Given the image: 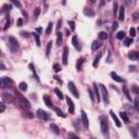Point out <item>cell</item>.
Listing matches in <instances>:
<instances>
[{"instance_id": "obj_1", "label": "cell", "mask_w": 139, "mask_h": 139, "mask_svg": "<svg viewBox=\"0 0 139 139\" xmlns=\"http://www.w3.org/2000/svg\"><path fill=\"white\" fill-rule=\"evenodd\" d=\"M17 96L18 104L21 105V108H23L24 110H29L31 109V104H29L28 100H26V98H24L21 94H17Z\"/></svg>"}, {"instance_id": "obj_2", "label": "cell", "mask_w": 139, "mask_h": 139, "mask_svg": "<svg viewBox=\"0 0 139 139\" xmlns=\"http://www.w3.org/2000/svg\"><path fill=\"white\" fill-rule=\"evenodd\" d=\"M99 121H100V126H101V131H102L103 135H108L109 134V126H108V121H106L105 116L101 115L99 117Z\"/></svg>"}, {"instance_id": "obj_3", "label": "cell", "mask_w": 139, "mask_h": 139, "mask_svg": "<svg viewBox=\"0 0 139 139\" xmlns=\"http://www.w3.org/2000/svg\"><path fill=\"white\" fill-rule=\"evenodd\" d=\"M9 48L12 52H17V49H18V43H17V40L14 38V37L11 36L9 38Z\"/></svg>"}, {"instance_id": "obj_4", "label": "cell", "mask_w": 139, "mask_h": 139, "mask_svg": "<svg viewBox=\"0 0 139 139\" xmlns=\"http://www.w3.org/2000/svg\"><path fill=\"white\" fill-rule=\"evenodd\" d=\"M99 88L101 89V95H102V99H103V102L105 104L109 103V96H108V90H106V87L104 85H100Z\"/></svg>"}, {"instance_id": "obj_5", "label": "cell", "mask_w": 139, "mask_h": 139, "mask_svg": "<svg viewBox=\"0 0 139 139\" xmlns=\"http://www.w3.org/2000/svg\"><path fill=\"white\" fill-rule=\"evenodd\" d=\"M12 79L10 77H7V76H3L1 77V87L2 88H8L12 85Z\"/></svg>"}, {"instance_id": "obj_6", "label": "cell", "mask_w": 139, "mask_h": 139, "mask_svg": "<svg viewBox=\"0 0 139 139\" xmlns=\"http://www.w3.org/2000/svg\"><path fill=\"white\" fill-rule=\"evenodd\" d=\"M37 115H38V117H40L41 120H43V121H49L50 120V114L49 113L46 112V111L40 110V109L37 111Z\"/></svg>"}, {"instance_id": "obj_7", "label": "cell", "mask_w": 139, "mask_h": 139, "mask_svg": "<svg viewBox=\"0 0 139 139\" xmlns=\"http://www.w3.org/2000/svg\"><path fill=\"white\" fill-rule=\"evenodd\" d=\"M69 89H70V91L73 94V96L75 97V98H79V94H78L77 89H76V87H75V84H74L73 82H69Z\"/></svg>"}, {"instance_id": "obj_8", "label": "cell", "mask_w": 139, "mask_h": 139, "mask_svg": "<svg viewBox=\"0 0 139 139\" xmlns=\"http://www.w3.org/2000/svg\"><path fill=\"white\" fill-rule=\"evenodd\" d=\"M68 57H69V47H64L63 55H62V63H63L64 65L68 64Z\"/></svg>"}, {"instance_id": "obj_9", "label": "cell", "mask_w": 139, "mask_h": 139, "mask_svg": "<svg viewBox=\"0 0 139 139\" xmlns=\"http://www.w3.org/2000/svg\"><path fill=\"white\" fill-rule=\"evenodd\" d=\"M82 120H83V124H84V126L85 127H89V120H88V117H87V114H86V112L85 111H83L82 110Z\"/></svg>"}, {"instance_id": "obj_10", "label": "cell", "mask_w": 139, "mask_h": 139, "mask_svg": "<svg viewBox=\"0 0 139 139\" xmlns=\"http://www.w3.org/2000/svg\"><path fill=\"white\" fill-rule=\"evenodd\" d=\"M66 102H68V104H69L70 113H74V111H75V106H74L73 101H72V99L70 98V97H66Z\"/></svg>"}, {"instance_id": "obj_11", "label": "cell", "mask_w": 139, "mask_h": 139, "mask_svg": "<svg viewBox=\"0 0 139 139\" xmlns=\"http://www.w3.org/2000/svg\"><path fill=\"white\" fill-rule=\"evenodd\" d=\"M110 114H111V116H112V119L114 120V123H115V125H116L117 127H121V126H122L121 122H120L119 117L116 116V114H115V113L113 112V110H111V111H110Z\"/></svg>"}, {"instance_id": "obj_12", "label": "cell", "mask_w": 139, "mask_h": 139, "mask_svg": "<svg viewBox=\"0 0 139 139\" xmlns=\"http://www.w3.org/2000/svg\"><path fill=\"white\" fill-rule=\"evenodd\" d=\"M94 91H95V96L97 98V101H100V92H99V87L96 83H94Z\"/></svg>"}, {"instance_id": "obj_13", "label": "cell", "mask_w": 139, "mask_h": 139, "mask_svg": "<svg viewBox=\"0 0 139 139\" xmlns=\"http://www.w3.org/2000/svg\"><path fill=\"white\" fill-rule=\"evenodd\" d=\"M111 77H112L113 79H114L115 82H117V83H123V82H124V79H123L122 77H120V76L117 75L115 72H112V73H111Z\"/></svg>"}, {"instance_id": "obj_14", "label": "cell", "mask_w": 139, "mask_h": 139, "mask_svg": "<svg viewBox=\"0 0 139 139\" xmlns=\"http://www.w3.org/2000/svg\"><path fill=\"white\" fill-rule=\"evenodd\" d=\"M101 46H102L101 41H98V40L94 41V43H92V45H91V50H92V51H96V50H98Z\"/></svg>"}, {"instance_id": "obj_15", "label": "cell", "mask_w": 139, "mask_h": 139, "mask_svg": "<svg viewBox=\"0 0 139 139\" xmlns=\"http://www.w3.org/2000/svg\"><path fill=\"white\" fill-rule=\"evenodd\" d=\"M128 58L130 60H133V61H136V60L139 59V53L136 52V51H131V52H129Z\"/></svg>"}, {"instance_id": "obj_16", "label": "cell", "mask_w": 139, "mask_h": 139, "mask_svg": "<svg viewBox=\"0 0 139 139\" xmlns=\"http://www.w3.org/2000/svg\"><path fill=\"white\" fill-rule=\"evenodd\" d=\"M84 61H85L84 58H79V59L77 60V63H76V68H77V71H82V68H83V64H84Z\"/></svg>"}, {"instance_id": "obj_17", "label": "cell", "mask_w": 139, "mask_h": 139, "mask_svg": "<svg viewBox=\"0 0 139 139\" xmlns=\"http://www.w3.org/2000/svg\"><path fill=\"white\" fill-rule=\"evenodd\" d=\"M72 43H73V46H74V47H75L77 50H80V46H79V43H78L77 37H76V36H73V37H72Z\"/></svg>"}, {"instance_id": "obj_18", "label": "cell", "mask_w": 139, "mask_h": 139, "mask_svg": "<svg viewBox=\"0 0 139 139\" xmlns=\"http://www.w3.org/2000/svg\"><path fill=\"white\" fill-rule=\"evenodd\" d=\"M43 101H45L46 105H47L48 108H52V102H51V100H50L49 96H47V95H45V96H43Z\"/></svg>"}, {"instance_id": "obj_19", "label": "cell", "mask_w": 139, "mask_h": 139, "mask_svg": "<svg viewBox=\"0 0 139 139\" xmlns=\"http://www.w3.org/2000/svg\"><path fill=\"white\" fill-rule=\"evenodd\" d=\"M101 57H102V54H101V53H98V54H97V57L95 58V60H94V63H92V65H94V68H97V66L99 65V61H100Z\"/></svg>"}, {"instance_id": "obj_20", "label": "cell", "mask_w": 139, "mask_h": 139, "mask_svg": "<svg viewBox=\"0 0 139 139\" xmlns=\"http://www.w3.org/2000/svg\"><path fill=\"white\" fill-rule=\"evenodd\" d=\"M50 128H51V130L55 134V135H60V129H59V127H58L55 124H53V123H52V124L50 125Z\"/></svg>"}, {"instance_id": "obj_21", "label": "cell", "mask_w": 139, "mask_h": 139, "mask_svg": "<svg viewBox=\"0 0 139 139\" xmlns=\"http://www.w3.org/2000/svg\"><path fill=\"white\" fill-rule=\"evenodd\" d=\"M124 18H125V9H124V7H122V8H120L119 20L120 21H124Z\"/></svg>"}, {"instance_id": "obj_22", "label": "cell", "mask_w": 139, "mask_h": 139, "mask_svg": "<svg viewBox=\"0 0 139 139\" xmlns=\"http://www.w3.org/2000/svg\"><path fill=\"white\" fill-rule=\"evenodd\" d=\"M62 40H63V35H62V33L58 32L57 33V43L60 46L62 43Z\"/></svg>"}, {"instance_id": "obj_23", "label": "cell", "mask_w": 139, "mask_h": 139, "mask_svg": "<svg viewBox=\"0 0 139 139\" xmlns=\"http://www.w3.org/2000/svg\"><path fill=\"white\" fill-rule=\"evenodd\" d=\"M84 14L87 15V17H94V15H95V11L91 10V9H85V10H84Z\"/></svg>"}, {"instance_id": "obj_24", "label": "cell", "mask_w": 139, "mask_h": 139, "mask_svg": "<svg viewBox=\"0 0 139 139\" xmlns=\"http://www.w3.org/2000/svg\"><path fill=\"white\" fill-rule=\"evenodd\" d=\"M51 49H52V41H49L48 45H47V51H46V55H47V57H49V55H50Z\"/></svg>"}, {"instance_id": "obj_25", "label": "cell", "mask_w": 139, "mask_h": 139, "mask_svg": "<svg viewBox=\"0 0 139 139\" xmlns=\"http://www.w3.org/2000/svg\"><path fill=\"white\" fill-rule=\"evenodd\" d=\"M2 99H3L4 101H12V96L9 94H2Z\"/></svg>"}, {"instance_id": "obj_26", "label": "cell", "mask_w": 139, "mask_h": 139, "mask_svg": "<svg viewBox=\"0 0 139 139\" xmlns=\"http://www.w3.org/2000/svg\"><path fill=\"white\" fill-rule=\"evenodd\" d=\"M18 88H20V90H22V91H26V90H27V84H26V83H24V82L20 83Z\"/></svg>"}, {"instance_id": "obj_27", "label": "cell", "mask_w": 139, "mask_h": 139, "mask_svg": "<svg viewBox=\"0 0 139 139\" xmlns=\"http://www.w3.org/2000/svg\"><path fill=\"white\" fill-rule=\"evenodd\" d=\"M123 91H124V95H125V97L127 98V100L131 101V97H130V95H129V92H128V90H127L126 87H123Z\"/></svg>"}, {"instance_id": "obj_28", "label": "cell", "mask_w": 139, "mask_h": 139, "mask_svg": "<svg viewBox=\"0 0 139 139\" xmlns=\"http://www.w3.org/2000/svg\"><path fill=\"white\" fill-rule=\"evenodd\" d=\"M34 38L35 40H36V45L38 46V47H40V38H39V34L38 33H34Z\"/></svg>"}, {"instance_id": "obj_29", "label": "cell", "mask_w": 139, "mask_h": 139, "mask_svg": "<svg viewBox=\"0 0 139 139\" xmlns=\"http://www.w3.org/2000/svg\"><path fill=\"white\" fill-rule=\"evenodd\" d=\"M133 37H130V38H125V40H124V43H125V46L126 47H129V46L133 43Z\"/></svg>"}, {"instance_id": "obj_30", "label": "cell", "mask_w": 139, "mask_h": 139, "mask_svg": "<svg viewBox=\"0 0 139 139\" xmlns=\"http://www.w3.org/2000/svg\"><path fill=\"white\" fill-rule=\"evenodd\" d=\"M54 111H55V113L58 114V116H61V117H65V114L63 113V111L62 110H60L59 108H54Z\"/></svg>"}, {"instance_id": "obj_31", "label": "cell", "mask_w": 139, "mask_h": 139, "mask_svg": "<svg viewBox=\"0 0 139 139\" xmlns=\"http://www.w3.org/2000/svg\"><path fill=\"white\" fill-rule=\"evenodd\" d=\"M120 116L122 117V120L125 123H128V116H127V114L125 112H121V113H120Z\"/></svg>"}, {"instance_id": "obj_32", "label": "cell", "mask_w": 139, "mask_h": 139, "mask_svg": "<svg viewBox=\"0 0 139 139\" xmlns=\"http://www.w3.org/2000/svg\"><path fill=\"white\" fill-rule=\"evenodd\" d=\"M98 36H99V39H101V40H104V39L108 38V34L105 32H100Z\"/></svg>"}, {"instance_id": "obj_33", "label": "cell", "mask_w": 139, "mask_h": 139, "mask_svg": "<svg viewBox=\"0 0 139 139\" xmlns=\"http://www.w3.org/2000/svg\"><path fill=\"white\" fill-rule=\"evenodd\" d=\"M54 92H55V95H57V96H58V98H59V99H63V98H64L63 94H62V92H61V90H60V89H58V88H55V89H54Z\"/></svg>"}, {"instance_id": "obj_34", "label": "cell", "mask_w": 139, "mask_h": 139, "mask_svg": "<svg viewBox=\"0 0 139 139\" xmlns=\"http://www.w3.org/2000/svg\"><path fill=\"white\" fill-rule=\"evenodd\" d=\"M52 26H53L52 22H50L49 24H48L47 29H46V34H47V35H50V34H51V32H52Z\"/></svg>"}, {"instance_id": "obj_35", "label": "cell", "mask_w": 139, "mask_h": 139, "mask_svg": "<svg viewBox=\"0 0 139 139\" xmlns=\"http://www.w3.org/2000/svg\"><path fill=\"white\" fill-rule=\"evenodd\" d=\"M116 37H117V39H120V40H122V39H125V33L124 32H119L116 35Z\"/></svg>"}, {"instance_id": "obj_36", "label": "cell", "mask_w": 139, "mask_h": 139, "mask_svg": "<svg viewBox=\"0 0 139 139\" xmlns=\"http://www.w3.org/2000/svg\"><path fill=\"white\" fill-rule=\"evenodd\" d=\"M117 10H119V4H117V2L115 1V2H114V6H113V14H114L115 17H116Z\"/></svg>"}, {"instance_id": "obj_37", "label": "cell", "mask_w": 139, "mask_h": 139, "mask_svg": "<svg viewBox=\"0 0 139 139\" xmlns=\"http://www.w3.org/2000/svg\"><path fill=\"white\" fill-rule=\"evenodd\" d=\"M131 90H133L134 94L139 95V87L137 86V85H133V86H131Z\"/></svg>"}, {"instance_id": "obj_38", "label": "cell", "mask_w": 139, "mask_h": 139, "mask_svg": "<svg viewBox=\"0 0 139 139\" xmlns=\"http://www.w3.org/2000/svg\"><path fill=\"white\" fill-rule=\"evenodd\" d=\"M11 2H12V3L14 4L15 7H17V8H21V7H22V4H21L20 0H11Z\"/></svg>"}, {"instance_id": "obj_39", "label": "cell", "mask_w": 139, "mask_h": 139, "mask_svg": "<svg viewBox=\"0 0 139 139\" xmlns=\"http://www.w3.org/2000/svg\"><path fill=\"white\" fill-rule=\"evenodd\" d=\"M24 116L28 117V119H33V117H34V114H33L32 112H28V111L26 112V110H25V112H24Z\"/></svg>"}, {"instance_id": "obj_40", "label": "cell", "mask_w": 139, "mask_h": 139, "mask_svg": "<svg viewBox=\"0 0 139 139\" xmlns=\"http://www.w3.org/2000/svg\"><path fill=\"white\" fill-rule=\"evenodd\" d=\"M11 8H12V7H11L10 4H4V6L2 7V9H3V12H8V11H10Z\"/></svg>"}, {"instance_id": "obj_41", "label": "cell", "mask_w": 139, "mask_h": 139, "mask_svg": "<svg viewBox=\"0 0 139 139\" xmlns=\"http://www.w3.org/2000/svg\"><path fill=\"white\" fill-rule=\"evenodd\" d=\"M39 14H40V9H39V8H36V9H35V11H34V17H35V18L38 17Z\"/></svg>"}, {"instance_id": "obj_42", "label": "cell", "mask_w": 139, "mask_h": 139, "mask_svg": "<svg viewBox=\"0 0 139 139\" xmlns=\"http://www.w3.org/2000/svg\"><path fill=\"white\" fill-rule=\"evenodd\" d=\"M88 92H89V96H90V99H91V101H92V102H95V101H96V99H95V94H94V92H92L90 89L88 90Z\"/></svg>"}, {"instance_id": "obj_43", "label": "cell", "mask_w": 139, "mask_h": 139, "mask_svg": "<svg viewBox=\"0 0 139 139\" xmlns=\"http://www.w3.org/2000/svg\"><path fill=\"white\" fill-rule=\"evenodd\" d=\"M53 70H54L55 72H60V71H61V65H60V64H57V63H55L54 65H53Z\"/></svg>"}, {"instance_id": "obj_44", "label": "cell", "mask_w": 139, "mask_h": 139, "mask_svg": "<svg viewBox=\"0 0 139 139\" xmlns=\"http://www.w3.org/2000/svg\"><path fill=\"white\" fill-rule=\"evenodd\" d=\"M129 35H130V37H135V36H136V31H135V28H133V27H131V28L129 29Z\"/></svg>"}, {"instance_id": "obj_45", "label": "cell", "mask_w": 139, "mask_h": 139, "mask_svg": "<svg viewBox=\"0 0 139 139\" xmlns=\"http://www.w3.org/2000/svg\"><path fill=\"white\" fill-rule=\"evenodd\" d=\"M69 25H70V27H71L72 31H74V29H75V23H74L73 21H69Z\"/></svg>"}, {"instance_id": "obj_46", "label": "cell", "mask_w": 139, "mask_h": 139, "mask_svg": "<svg viewBox=\"0 0 139 139\" xmlns=\"http://www.w3.org/2000/svg\"><path fill=\"white\" fill-rule=\"evenodd\" d=\"M4 110H6V105H4V103H0V112H4Z\"/></svg>"}, {"instance_id": "obj_47", "label": "cell", "mask_w": 139, "mask_h": 139, "mask_svg": "<svg viewBox=\"0 0 139 139\" xmlns=\"http://www.w3.org/2000/svg\"><path fill=\"white\" fill-rule=\"evenodd\" d=\"M117 26H119V24H117V22H114L112 24V31L114 32V31H116V28H117Z\"/></svg>"}, {"instance_id": "obj_48", "label": "cell", "mask_w": 139, "mask_h": 139, "mask_svg": "<svg viewBox=\"0 0 139 139\" xmlns=\"http://www.w3.org/2000/svg\"><path fill=\"white\" fill-rule=\"evenodd\" d=\"M135 108L137 110H139V98H136V100H135Z\"/></svg>"}, {"instance_id": "obj_49", "label": "cell", "mask_w": 139, "mask_h": 139, "mask_svg": "<svg viewBox=\"0 0 139 139\" xmlns=\"http://www.w3.org/2000/svg\"><path fill=\"white\" fill-rule=\"evenodd\" d=\"M124 2H125V4H126V7H130L133 0H124Z\"/></svg>"}, {"instance_id": "obj_50", "label": "cell", "mask_w": 139, "mask_h": 139, "mask_svg": "<svg viewBox=\"0 0 139 139\" xmlns=\"http://www.w3.org/2000/svg\"><path fill=\"white\" fill-rule=\"evenodd\" d=\"M133 17H134V20H135V21H137L138 18H139V13L138 12H135L133 14Z\"/></svg>"}, {"instance_id": "obj_51", "label": "cell", "mask_w": 139, "mask_h": 139, "mask_svg": "<svg viewBox=\"0 0 139 139\" xmlns=\"http://www.w3.org/2000/svg\"><path fill=\"white\" fill-rule=\"evenodd\" d=\"M17 26H22V25H23V20H22V18H18L17 22Z\"/></svg>"}, {"instance_id": "obj_52", "label": "cell", "mask_w": 139, "mask_h": 139, "mask_svg": "<svg viewBox=\"0 0 139 139\" xmlns=\"http://www.w3.org/2000/svg\"><path fill=\"white\" fill-rule=\"evenodd\" d=\"M10 26V21H7V23H6V26L3 27V29L6 31V29H8V27Z\"/></svg>"}, {"instance_id": "obj_53", "label": "cell", "mask_w": 139, "mask_h": 139, "mask_svg": "<svg viewBox=\"0 0 139 139\" xmlns=\"http://www.w3.org/2000/svg\"><path fill=\"white\" fill-rule=\"evenodd\" d=\"M61 24H62V20H59L58 21V26H57L58 32H59V28H60V26H61Z\"/></svg>"}, {"instance_id": "obj_54", "label": "cell", "mask_w": 139, "mask_h": 139, "mask_svg": "<svg viewBox=\"0 0 139 139\" xmlns=\"http://www.w3.org/2000/svg\"><path fill=\"white\" fill-rule=\"evenodd\" d=\"M21 34H22V36H23V37H26V38L28 37V33H26V32H22Z\"/></svg>"}, {"instance_id": "obj_55", "label": "cell", "mask_w": 139, "mask_h": 139, "mask_svg": "<svg viewBox=\"0 0 139 139\" xmlns=\"http://www.w3.org/2000/svg\"><path fill=\"white\" fill-rule=\"evenodd\" d=\"M69 137H73V138H78V136H76V135H74V134L70 133V134H69Z\"/></svg>"}, {"instance_id": "obj_56", "label": "cell", "mask_w": 139, "mask_h": 139, "mask_svg": "<svg viewBox=\"0 0 139 139\" xmlns=\"http://www.w3.org/2000/svg\"><path fill=\"white\" fill-rule=\"evenodd\" d=\"M104 3H105V0H101V2H100V4H99V7H102Z\"/></svg>"}, {"instance_id": "obj_57", "label": "cell", "mask_w": 139, "mask_h": 139, "mask_svg": "<svg viewBox=\"0 0 139 139\" xmlns=\"http://www.w3.org/2000/svg\"><path fill=\"white\" fill-rule=\"evenodd\" d=\"M135 66H134V65H131V66H129V71H135Z\"/></svg>"}, {"instance_id": "obj_58", "label": "cell", "mask_w": 139, "mask_h": 139, "mask_svg": "<svg viewBox=\"0 0 139 139\" xmlns=\"http://www.w3.org/2000/svg\"><path fill=\"white\" fill-rule=\"evenodd\" d=\"M54 78H55V79H57V80H58V82H59V83H61V84H62V80L60 79V78L58 77V76H54Z\"/></svg>"}, {"instance_id": "obj_59", "label": "cell", "mask_w": 139, "mask_h": 139, "mask_svg": "<svg viewBox=\"0 0 139 139\" xmlns=\"http://www.w3.org/2000/svg\"><path fill=\"white\" fill-rule=\"evenodd\" d=\"M37 32H38V33H40V32H41V28H40V27H38V28H37Z\"/></svg>"}, {"instance_id": "obj_60", "label": "cell", "mask_w": 139, "mask_h": 139, "mask_svg": "<svg viewBox=\"0 0 139 139\" xmlns=\"http://www.w3.org/2000/svg\"><path fill=\"white\" fill-rule=\"evenodd\" d=\"M89 2H91V3H94V2H96V0H89Z\"/></svg>"}]
</instances>
